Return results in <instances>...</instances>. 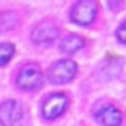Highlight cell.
Masks as SVG:
<instances>
[{"instance_id":"6","label":"cell","mask_w":126,"mask_h":126,"mask_svg":"<svg viewBox=\"0 0 126 126\" xmlns=\"http://www.w3.org/2000/svg\"><path fill=\"white\" fill-rule=\"evenodd\" d=\"M58 28L50 22H42L34 27L31 31V39L36 43H50L56 39Z\"/></svg>"},{"instance_id":"8","label":"cell","mask_w":126,"mask_h":126,"mask_svg":"<svg viewBox=\"0 0 126 126\" xmlns=\"http://www.w3.org/2000/svg\"><path fill=\"white\" fill-rule=\"evenodd\" d=\"M85 45V40L80 37V36H76V34H70L67 37L62 39L59 47L62 52H67V53H73L76 50H79L80 47H83Z\"/></svg>"},{"instance_id":"4","label":"cell","mask_w":126,"mask_h":126,"mask_svg":"<svg viewBox=\"0 0 126 126\" xmlns=\"http://www.w3.org/2000/svg\"><path fill=\"white\" fill-rule=\"evenodd\" d=\"M16 82H18V86L21 89H24V91H33V89H36V88L40 86V83H42V73H40L39 67L34 65V64L25 65L19 71Z\"/></svg>"},{"instance_id":"7","label":"cell","mask_w":126,"mask_h":126,"mask_svg":"<svg viewBox=\"0 0 126 126\" xmlns=\"http://www.w3.org/2000/svg\"><path fill=\"white\" fill-rule=\"evenodd\" d=\"M96 119L105 126H119L122 123V113L113 105H104L95 111Z\"/></svg>"},{"instance_id":"5","label":"cell","mask_w":126,"mask_h":126,"mask_svg":"<svg viewBox=\"0 0 126 126\" xmlns=\"http://www.w3.org/2000/svg\"><path fill=\"white\" fill-rule=\"evenodd\" d=\"M65 107H67V98L64 94L52 95L43 104V116L45 119H55L59 114H62Z\"/></svg>"},{"instance_id":"3","label":"cell","mask_w":126,"mask_h":126,"mask_svg":"<svg viewBox=\"0 0 126 126\" xmlns=\"http://www.w3.org/2000/svg\"><path fill=\"white\" fill-rule=\"evenodd\" d=\"M96 3L92 0H83L74 5L71 11V19L80 25H88L94 21L96 15Z\"/></svg>"},{"instance_id":"2","label":"cell","mask_w":126,"mask_h":126,"mask_svg":"<svg viewBox=\"0 0 126 126\" xmlns=\"http://www.w3.org/2000/svg\"><path fill=\"white\" fill-rule=\"evenodd\" d=\"M24 119V107L18 101H6L0 105V123L3 126H19Z\"/></svg>"},{"instance_id":"1","label":"cell","mask_w":126,"mask_h":126,"mask_svg":"<svg viewBox=\"0 0 126 126\" xmlns=\"http://www.w3.org/2000/svg\"><path fill=\"white\" fill-rule=\"evenodd\" d=\"M76 71H77V65H76L74 61L62 59V61L55 62V64L49 68L47 77H49V80L52 83L61 85V83L70 82L76 76Z\"/></svg>"},{"instance_id":"9","label":"cell","mask_w":126,"mask_h":126,"mask_svg":"<svg viewBox=\"0 0 126 126\" xmlns=\"http://www.w3.org/2000/svg\"><path fill=\"white\" fill-rule=\"evenodd\" d=\"M14 55V46L11 43H0V65L6 64Z\"/></svg>"},{"instance_id":"11","label":"cell","mask_w":126,"mask_h":126,"mask_svg":"<svg viewBox=\"0 0 126 126\" xmlns=\"http://www.w3.org/2000/svg\"><path fill=\"white\" fill-rule=\"evenodd\" d=\"M117 37H119L120 42L126 43V22H123V24L119 27V30H117Z\"/></svg>"},{"instance_id":"10","label":"cell","mask_w":126,"mask_h":126,"mask_svg":"<svg viewBox=\"0 0 126 126\" xmlns=\"http://www.w3.org/2000/svg\"><path fill=\"white\" fill-rule=\"evenodd\" d=\"M15 24H16V16L12 12L3 14L0 16V30H11L15 27Z\"/></svg>"}]
</instances>
